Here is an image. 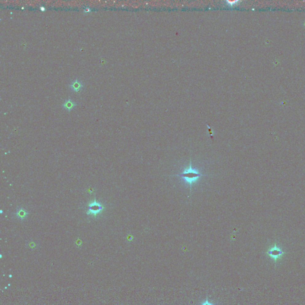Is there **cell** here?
I'll list each match as a JSON object with an SVG mask.
<instances>
[{"label": "cell", "instance_id": "cell-1", "mask_svg": "<svg viewBox=\"0 0 305 305\" xmlns=\"http://www.w3.org/2000/svg\"><path fill=\"white\" fill-rule=\"evenodd\" d=\"M172 176L174 177L178 176L179 177L181 178L183 181L187 182V184H189V185L190 186V192H191L193 184L196 182L197 179H198L202 177L203 176L207 177V175H203L201 173H200L196 169L193 168L191 165V160H190L189 166L186 167L181 174H175Z\"/></svg>", "mask_w": 305, "mask_h": 305}, {"label": "cell", "instance_id": "cell-2", "mask_svg": "<svg viewBox=\"0 0 305 305\" xmlns=\"http://www.w3.org/2000/svg\"><path fill=\"white\" fill-rule=\"evenodd\" d=\"M104 209L103 206L97 202L96 200H94V201L92 203H91L87 207V214H91L93 215L94 217L96 216L100 213Z\"/></svg>", "mask_w": 305, "mask_h": 305}, {"label": "cell", "instance_id": "cell-3", "mask_svg": "<svg viewBox=\"0 0 305 305\" xmlns=\"http://www.w3.org/2000/svg\"><path fill=\"white\" fill-rule=\"evenodd\" d=\"M69 88L72 92L78 93L81 92L84 88V84L81 80L75 78L70 81L69 84Z\"/></svg>", "mask_w": 305, "mask_h": 305}, {"label": "cell", "instance_id": "cell-4", "mask_svg": "<svg viewBox=\"0 0 305 305\" xmlns=\"http://www.w3.org/2000/svg\"><path fill=\"white\" fill-rule=\"evenodd\" d=\"M268 254L271 257V258H272L275 260H277L283 255V252L281 250V249H280V248L276 246L268 252Z\"/></svg>", "mask_w": 305, "mask_h": 305}, {"label": "cell", "instance_id": "cell-5", "mask_svg": "<svg viewBox=\"0 0 305 305\" xmlns=\"http://www.w3.org/2000/svg\"><path fill=\"white\" fill-rule=\"evenodd\" d=\"M77 103L74 101L70 97H69L65 100V102L61 104V107L70 112L77 106Z\"/></svg>", "mask_w": 305, "mask_h": 305}, {"label": "cell", "instance_id": "cell-6", "mask_svg": "<svg viewBox=\"0 0 305 305\" xmlns=\"http://www.w3.org/2000/svg\"><path fill=\"white\" fill-rule=\"evenodd\" d=\"M28 215V211L23 207H18L16 215L20 220H24Z\"/></svg>", "mask_w": 305, "mask_h": 305}, {"label": "cell", "instance_id": "cell-7", "mask_svg": "<svg viewBox=\"0 0 305 305\" xmlns=\"http://www.w3.org/2000/svg\"><path fill=\"white\" fill-rule=\"evenodd\" d=\"M91 9L88 7H87L85 10H84V13H88V12H91Z\"/></svg>", "mask_w": 305, "mask_h": 305}, {"label": "cell", "instance_id": "cell-8", "mask_svg": "<svg viewBox=\"0 0 305 305\" xmlns=\"http://www.w3.org/2000/svg\"><path fill=\"white\" fill-rule=\"evenodd\" d=\"M40 10L41 11H45V8L44 6H42L40 7Z\"/></svg>", "mask_w": 305, "mask_h": 305}, {"label": "cell", "instance_id": "cell-9", "mask_svg": "<svg viewBox=\"0 0 305 305\" xmlns=\"http://www.w3.org/2000/svg\"></svg>", "mask_w": 305, "mask_h": 305}]
</instances>
